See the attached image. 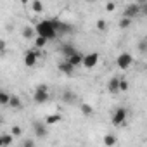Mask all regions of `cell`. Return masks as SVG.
Here are the masks:
<instances>
[{"mask_svg":"<svg viewBox=\"0 0 147 147\" xmlns=\"http://www.w3.org/2000/svg\"><path fill=\"white\" fill-rule=\"evenodd\" d=\"M35 30H36V35H42V36H45L49 40H54V38L59 36L57 30H55V26L52 23V19H42V21H38L36 26H35Z\"/></svg>","mask_w":147,"mask_h":147,"instance_id":"1","label":"cell"},{"mask_svg":"<svg viewBox=\"0 0 147 147\" xmlns=\"http://www.w3.org/2000/svg\"><path fill=\"white\" fill-rule=\"evenodd\" d=\"M126 118H128V111H126L125 107H118V109L113 113V116H111V123L119 128V126H123V125L126 123Z\"/></svg>","mask_w":147,"mask_h":147,"instance_id":"2","label":"cell"},{"mask_svg":"<svg viewBox=\"0 0 147 147\" xmlns=\"http://www.w3.org/2000/svg\"><path fill=\"white\" fill-rule=\"evenodd\" d=\"M49 99H50L49 88H47L45 85H40V87H36V90L33 92V100H35L36 104H45Z\"/></svg>","mask_w":147,"mask_h":147,"instance_id":"3","label":"cell"},{"mask_svg":"<svg viewBox=\"0 0 147 147\" xmlns=\"http://www.w3.org/2000/svg\"><path fill=\"white\" fill-rule=\"evenodd\" d=\"M38 57H40V52H38V49L35 47L33 50H28V52L24 54V64H26L28 67H35L36 62H38Z\"/></svg>","mask_w":147,"mask_h":147,"instance_id":"4","label":"cell"},{"mask_svg":"<svg viewBox=\"0 0 147 147\" xmlns=\"http://www.w3.org/2000/svg\"><path fill=\"white\" fill-rule=\"evenodd\" d=\"M99 59H100V55H99L97 52H88V54H85V55H83V67H87V69L95 67L97 62H99Z\"/></svg>","mask_w":147,"mask_h":147,"instance_id":"5","label":"cell"},{"mask_svg":"<svg viewBox=\"0 0 147 147\" xmlns=\"http://www.w3.org/2000/svg\"><path fill=\"white\" fill-rule=\"evenodd\" d=\"M116 64H118L119 69H128V67L133 64V57H131V54H128V52L119 54L118 59H116Z\"/></svg>","mask_w":147,"mask_h":147,"instance_id":"6","label":"cell"},{"mask_svg":"<svg viewBox=\"0 0 147 147\" xmlns=\"http://www.w3.org/2000/svg\"><path fill=\"white\" fill-rule=\"evenodd\" d=\"M52 23H54V26H55V30H57V35H59V36L73 31V26H71L69 23H64V21H61V19H52Z\"/></svg>","mask_w":147,"mask_h":147,"instance_id":"7","label":"cell"},{"mask_svg":"<svg viewBox=\"0 0 147 147\" xmlns=\"http://www.w3.org/2000/svg\"><path fill=\"white\" fill-rule=\"evenodd\" d=\"M47 125V123H45ZM42 121H35L33 123V131H35V135L38 137V138H45L47 135H49V130H47V126H45Z\"/></svg>","mask_w":147,"mask_h":147,"instance_id":"8","label":"cell"},{"mask_svg":"<svg viewBox=\"0 0 147 147\" xmlns=\"http://www.w3.org/2000/svg\"><path fill=\"white\" fill-rule=\"evenodd\" d=\"M138 14H142V5H138V4H130L123 12V16H126V18H135Z\"/></svg>","mask_w":147,"mask_h":147,"instance_id":"9","label":"cell"},{"mask_svg":"<svg viewBox=\"0 0 147 147\" xmlns=\"http://www.w3.org/2000/svg\"><path fill=\"white\" fill-rule=\"evenodd\" d=\"M57 67H59V71L62 73V75H66V76H71L73 73H75V69H76L75 66H73L71 62H67V61H62Z\"/></svg>","mask_w":147,"mask_h":147,"instance_id":"10","label":"cell"},{"mask_svg":"<svg viewBox=\"0 0 147 147\" xmlns=\"http://www.w3.org/2000/svg\"><path fill=\"white\" fill-rule=\"evenodd\" d=\"M66 61L67 62H71L75 67H80V66H83V55L80 54V52H75L73 55H69V57H66Z\"/></svg>","mask_w":147,"mask_h":147,"instance_id":"11","label":"cell"},{"mask_svg":"<svg viewBox=\"0 0 147 147\" xmlns=\"http://www.w3.org/2000/svg\"><path fill=\"white\" fill-rule=\"evenodd\" d=\"M21 36H23L24 40H31V38H35V36H36V30H35V28H31V26H24V28H23V31H21Z\"/></svg>","mask_w":147,"mask_h":147,"instance_id":"12","label":"cell"},{"mask_svg":"<svg viewBox=\"0 0 147 147\" xmlns=\"http://www.w3.org/2000/svg\"><path fill=\"white\" fill-rule=\"evenodd\" d=\"M14 142V135L12 133H4L0 135V147H9Z\"/></svg>","mask_w":147,"mask_h":147,"instance_id":"13","label":"cell"},{"mask_svg":"<svg viewBox=\"0 0 147 147\" xmlns=\"http://www.w3.org/2000/svg\"><path fill=\"white\" fill-rule=\"evenodd\" d=\"M107 90L111 94H119V78H111V82L107 83Z\"/></svg>","mask_w":147,"mask_h":147,"instance_id":"14","label":"cell"},{"mask_svg":"<svg viewBox=\"0 0 147 147\" xmlns=\"http://www.w3.org/2000/svg\"><path fill=\"white\" fill-rule=\"evenodd\" d=\"M75 52H78V50L73 47V45H69V43H66V45H62V47H61V54H62L64 57H69V55H73Z\"/></svg>","mask_w":147,"mask_h":147,"instance_id":"15","label":"cell"},{"mask_svg":"<svg viewBox=\"0 0 147 147\" xmlns=\"http://www.w3.org/2000/svg\"><path fill=\"white\" fill-rule=\"evenodd\" d=\"M31 11L35 14L43 12V2H42V0H33V2H31Z\"/></svg>","mask_w":147,"mask_h":147,"instance_id":"16","label":"cell"},{"mask_svg":"<svg viewBox=\"0 0 147 147\" xmlns=\"http://www.w3.org/2000/svg\"><path fill=\"white\" fill-rule=\"evenodd\" d=\"M47 42H49V38H45V36H42V35H36V36H35V47H36V49H43V47L47 45Z\"/></svg>","mask_w":147,"mask_h":147,"instance_id":"17","label":"cell"},{"mask_svg":"<svg viewBox=\"0 0 147 147\" xmlns=\"http://www.w3.org/2000/svg\"><path fill=\"white\" fill-rule=\"evenodd\" d=\"M9 106H11V107H14V109H21V107H23V100L19 99V95H12V97H11Z\"/></svg>","mask_w":147,"mask_h":147,"instance_id":"18","label":"cell"},{"mask_svg":"<svg viewBox=\"0 0 147 147\" xmlns=\"http://www.w3.org/2000/svg\"><path fill=\"white\" fill-rule=\"evenodd\" d=\"M62 118H61V114H49L47 118H45V123L47 125H55V123H59Z\"/></svg>","mask_w":147,"mask_h":147,"instance_id":"19","label":"cell"},{"mask_svg":"<svg viewBox=\"0 0 147 147\" xmlns=\"http://www.w3.org/2000/svg\"><path fill=\"white\" fill-rule=\"evenodd\" d=\"M80 111H82V114H83V116H90V114L94 113V107H92L90 104H87V102H85V104H82V106H80Z\"/></svg>","mask_w":147,"mask_h":147,"instance_id":"20","label":"cell"},{"mask_svg":"<svg viewBox=\"0 0 147 147\" xmlns=\"http://www.w3.org/2000/svg\"><path fill=\"white\" fill-rule=\"evenodd\" d=\"M11 97H12V95H9L7 92H0V104H2V106H9Z\"/></svg>","mask_w":147,"mask_h":147,"instance_id":"21","label":"cell"},{"mask_svg":"<svg viewBox=\"0 0 147 147\" xmlns=\"http://www.w3.org/2000/svg\"><path fill=\"white\" fill-rule=\"evenodd\" d=\"M62 100H64V102H73V100H75V94H73L71 90H64V94H62Z\"/></svg>","mask_w":147,"mask_h":147,"instance_id":"22","label":"cell"},{"mask_svg":"<svg viewBox=\"0 0 147 147\" xmlns=\"http://www.w3.org/2000/svg\"><path fill=\"white\" fill-rule=\"evenodd\" d=\"M102 142H104V145H116V142H118V140H116V137H114V135H106Z\"/></svg>","mask_w":147,"mask_h":147,"instance_id":"23","label":"cell"},{"mask_svg":"<svg viewBox=\"0 0 147 147\" xmlns=\"http://www.w3.org/2000/svg\"><path fill=\"white\" fill-rule=\"evenodd\" d=\"M130 24H131V18L123 16V18H121V21H119V28H128Z\"/></svg>","mask_w":147,"mask_h":147,"instance_id":"24","label":"cell"},{"mask_svg":"<svg viewBox=\"0 0 147 147\" xmlns=\"http://www.w3.org/2000/svg\"><path fill=\"white\" fill-rule=\"evenodd\" d=\"M106 28H107V21H106V19H99V21H97V30H99V31H104Z\"/></svg>","mask_w":147,"mask_h":147,"instance_id":"25","label":"cell"},{"mask_svg":"<svg viewBox=\"0 0 147 147\" xmlns=\"http://www.w3.org/2000/svg\"><path fill=\"white\" fill-rule=\"evenodd\" d=\"M128 90V82L125 78H119V92H126Z\"/></svg>","mask_w":147,"mask_h":147,"instance_id":"26","label":"cell"},{"mask_svg":"<svg viewBox=\"0 0 147 147\" xmlns=\"http://www.w3.org/2000/svg\"><path fill=\"white\" fill-rule=\"evenodd\" d=\"M11 133H12L14 137H21V135H23V130H21V126H12Z\"/></svg>","mask_w":147,"mask_h":147,"instance_id":"27","label":"cell"},{"mask_svg":"<svg viewBox=\"0 0 147 147\" xmlns=\"http://www.w3.org/2000/svg\"><path fill=\"white\" fill-rule=\"evenodd\" d=\"M114 9H116V4H114V2H107V4H106V11H107V12H113Z\"/></svg>","mask_w":147,"mask_h":147,"instance_id":"28","label":"cell"},{"mask_svg":"<svg viewBox=\"0 0 147 147\" xmlns=\"http://www.w3.org/2000/svg\"><path fill=\"white\" fill-rule=\"evenodd\" d=\"M0 50H2V55H5V52H7V45H5V42H4V40L0 42Z\"/></svg>","mask_w":147,"mask_h":147,"instance_id":"29","label":"cell"},{"mask_svg":"<svg viewBox=\"0 0 147 147\" xmlns=\"http://www.w3.org/2000/svg\"><path fill=\"white\" fill-rule=\"evenodd\" d=\"M33 145H35L33 140H24V142H23V147H33Z\"/></svg>","mask_w":147,"mask_h":147,"instance_id":"30","label":"cell"},{"mask_svg":"<svg viewBox=\"0 0 147 147\" xmlns=\"http://www.w3.org/2000/svg\"><path fill=\"white\" fill-rule=\"evenodd\" d=\"M142 14H145V16H147V2H145V4H142Z\"/></svg>","mask_w":147,"mask_h":147,"instance_id":"31","label":"cell"},{"mask_svg":"<svg viewBox=\"0 0 147 147\" xmlns=\"http://www.w3.org/2000/svg\"><path fill=\"white\" fill-rule=\"evenodd\" d=\"M21 2H23V4H28V0H21Z\"/></svg>","mask_w":147,"mask_h":147,"instance_id":"32","label":"cell"},{"mask_svg":"<svg viewBox=\"0 0 147 147\" xmlns=\"http://www.w3.org/2000/svg\"><path fill=\"white\" fill-rule=\"evenodd\" d=\"M85 2H95V0H85Z\"/></svg>","mask_w":147,"mask_h":147,"instance_id":"33","label":"cell"}]
</instances>
